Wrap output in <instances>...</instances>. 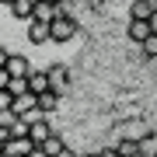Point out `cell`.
<instances>
[{
    "mask_svg": "<svg viewBox=\"0 0 157 157\" xmlns=\"http://www.w3.org/2000/svg\"><path fill=\"white\" fill-rule=\"evenodd\" d=\"M28 91H32L35 98L45 94V91H52V87H49V70H32V73H28Z\"/></svg>",
    "mask_w": 157,
    "mask_h": 157,
    "instance_id": "cell-5",
    "label": "cell"
},
{
    "mask_svg": "<svg viewBox=\"0 0 157 157\" xmlns=\"http://www.w3.org/2000/svg\"><path fill=\"white\" fill-rule=\"evenodd\" d=\"M11 140H14V129H11V119H4V122H0V143L7 147Z\"/></svg>",
    "mask_w": 157,
    "mask_h": 157,
    "instance_id": "cell-19",
    "label": "cell"
},
{
    "mask_svg": "<svg viewBox=\"0 0 157 157\" xmlns=\"http://www.w3.org/2000/svg\"><path fill=\"white\" fill-rule=\"evenodd\" d=\"M7 119H11L14 136H28V129H32V122H28V119H17V115H7Z\"/></svg>",
    "mask_w": 157,
    "mask_h": 157,
    "instance_id": "cell-16",
    "label": "cell"
},
{
    "mask_svg": "<svg viewBox=\"0 0 157 157\" xmlns=\"http://www.w3.org/2000/svg\"><path fill=\"white\" fill-rule=\"evenodd\" d=\"M7 73L11 77H28L32 73V63L21 56V52H11V59H7Z\"/></svg>",
    "mask_w": 157,
    "mask_h": 157,
    "instance_id": "cell-11",
    "label": "cell"
},
{
    "mask_svg": "<svg viewBox=\"0 0 157 157\" xmlns=\"http://www.w3.org/2000/svg\"><path fill=\"white\" fill-rule=\"evenodd\" d=\"M35 7H39V0H14L11 14L17 17V21H25V25H28L32 17H35Z\"/></svg>",
    "mask_w": 157,
    "mask_h": 157,
    "instance_id": "cell-10",
    "label": "cell"
},
{
    "mask_svg": "<svg viewBox=\"0 0 157 157\" xmlns=\"http://www.w3.org/2000/svg\"><path fill=\"white\" fill-rule=\"evenodd\" d=\"M28 42H32V45L52 42V21H39V17H32V21H28Z\"/></svg>",
    "mask_w": 157,
    "mask_h": 157,
    "instance_id": "cell-3",
    "label": "cell"
},
{
    "mask_svg": "<svg viewBox=\"0 0 157 157\" xmlns=\"http://www.w3.org/2000/svg\"><path fill=\"white\" fill-rule=\"evenodd\" d=\"M49 87L56 91V94H67V91H70V67L52 63V67H49Z\"/></svg>",
    "mask_w": 157,
    "mask_h": 157,
    "instance_id": "cell-2",
    "label": "cell"
},
{
    "mask_svg": "<svg viewBox=\"0 0 157 157\" xmlns=\"http://www.w3.org/2000/svg\"><path fill=\"white\" fill-rule=\"evenodd\" d=\"M87 4H91V7H101V4H105V0H87Z\"/></svg>",
    "mask_w": 157,
    "mask_h": 157,
    "instance_id": "cell-25",
    "label": "cell"
},
{
    "mask_svg": "<svg viewBox=\"0 0 157 157\" xmlns=\"http://www.w3.org/2000/svg\"><path fill=\"white\" fill-rule=\"evenodd\" d=\"M154 35V28H150V21H136V17H129V25H126V39L129 42H136V45H143L147 39Z\"/></svg>",
    "mask_w": 157,
    "mask_h": 157,
    "instance_id": "cell-4",
    "label": "cell"
},
{
    "mask_svg": "<svg viewBox=\"0 0 157 157\" xmlns=\"http://www.w3.org/2000/svg\"><path fill=\"white\" fill-rule=\"evenodd\" d=\"M45 4H63V0H45Z\"/></svg>",
    "mask_w": 157,
    "mask_h": 157,
    "instance_id": "cell-28",
    "label": "cell"
},
{
    "mask_svg": "<svg viewBox=\"0 0 157 157\" xmlns=\"http://www.w3.org/2000/svg\"><path fill=\"white\" fill-rule=\"evenodd\" d=\"M45 136H52V126H49V119H32V129H28V140L35 143V147H39L42 140H45Z\"/></svg>",
    "mask_w": 157,
    "mask_h": 157,
    "instance_id": "cell-8",
    "label": "cell"
},
{
    "mask_svg": "<svg viewBox=\"0 0 157 157\" xmlns=\"http://www.w3.org/2000/svg\"><path fill=\"white\" fill-rule=\"evenodd\" d=\"M0 157H7V154H4V143H0Z\"/></svg>",
    "mask_w": 157,
    "mask_h": 157,
    "instance_id": "cell-29",
    "label": "cell"
},
{
    "mask_svg": "<svg viewBox=\"0 0 157 157\" xmlns=\"http://www.w3.org/2000/svg\"><path fill=\"white\" fill-rule=\"evenodd\" d=\"M11 108H14V94H11V91H0V112H4V115H11Z\"/></svg>",
    "mask_w": 157,
    "mask_h": 157,
    "instance_id": "cell-18",
    "label": "cell"
},
{
    "mask_svg": "<svg viewBox=\"0 0 157 157\" xmlns=\"http://www.w3.org/2000/svg\"><path fill=\"white\" fill-rule=\"evenodd\" d=\"M150 28H154V35H157V11H154V17H150Z\"/></svg>",
    "mask_w": 157,
    "mask_h": 157,
    "instance_id": "cell-22",
    "label": "cell"
},
{
    "mask_svg": "<svg viewBox=\"0 0 157 157\" xmlns=\"http://www.w3.org/2000/svg\"><path fill=\"white\" fill-rule=\"evenodd\" d=\"M154 11H157L154 0H133V4H129V17H136V21H150Z\"/></svg>",
    "mask_w": 157,
    "mask_h": 157,
    "instance_id": "cell-7",
    "label": "cell"
},
{
    "mask_svg": "<svg viewBox=\"0 0 157 157\" xmlns=\"http://www.w3.org/2000/svg\"><path fill=\"white\" fill-rule=\"evenodd\" d=\"M7 91H11L14 98L28 94V77H11V84H7Z\"/></svg>",
    "mask_w": 157,
    "mask_h": 157,
    "instance_id": "cell-15",
    "label": "cell"
},
{
    "mask_svg": "<svg viewBox=\"0 0 157 157\" xmlns=\"http://www.w3.org/2000/svg\"><path fill=\"white\" fill-rule=\"evenodd\" d=\"M39 150H42L45 157H59L63 150H67V140H63L59 133H52V136H45V140L39 143Z\"/></svg>",
    "mask_w": 157,
    "mask_h": 157,
    "instance_id": "cell-9",
    "label": "cell"
},
{
    "mask_svg": "<svg viewBox=\"0 0 157 157\" xmlns=\"http://www.w3.org/2000/svg\"><path fill=\"white\" fill-rule=\"evenodd\" d=\"M80 157H98V150H91V154H80Z\"/></svg>",
    "mask_w": 157,
    "mask_h": 157,
    "instance_id": "cell-27",
    "label": "cell"
},
{
    "mask_svg": "<svg viewBox=\"0 0 157 157\" xmlns=\"http://www.w3.org/2000/svg\"><path fill=\"white\" fill-rule=\"evenodd\" d=\"M7 59H11V49H7V45H0V70L7 67Z\"/></svg>",
    "mask_w": 157,
    "mask_h": 157,
    "instance_id": "cell-21",
    "label": "cell"
},
{
    "mask_svg": "<svg viewBox=\"0 0 157 157\" xmlns=\"http://www.w3.org/2000/svg\"><path fill=\"white\" fill-rule=\"evenodd\" d=\"M140 52H143L147 59H157V35H150V39H147V42L140 45Z\"/></svg>",
    "mask_w": 157,
    "mask_h": 157,
    "instance_id": "cell-17",
    "label": "cell"
},
{
    "mask_svg": "<svg viewBox=\"0 0 157 157\" xmlns=\"http://www.w3.org/2000/svg\"><path fill=\"white\" fill-rule=\"evenodd\" d=\"M59 157H80V154H73V150H70V147H67V150H63Z\"/></svg>",
    "mask_w": 157,
    "mask_h": 157,
    "instance_id": "cell-23",
    "label": "cell"
},
{
    "mask_svg": "<svg viewBox=\"0 0 157 157\" xmlns=\"http://www.w3.org/2000/svg\"><path fill=\"white\" fill-rule=\"evenodd\" d=\"M140 157H157V133L140 136Z\"/></svg>",
    "mask_w": 157,
    "mask_h": 157,
    "instance_id": "cell-14",
    "label": "cell"
},
{
    "mask_svg": "<svg viewBox=\"0 0 157 157\" xmlns=\"http://www.w3.org/2000/svg\"><path fill=\"white\" fill-rule=\"evenodd\" d=\"M98 157H122V154H119L115 147H101V150H98Z\"/></svg>",
    "mask_w": 157,
    "mask_h": 157,
    "instance_id": "cell-20",
    "label": "cell"
},
{
    "mask_svg": "<svg viewBox=\"0 0 157 157\" xmlns=\"http://www.w3.org/2000/svg\"><path fill=\"white\" fill-rule=\"evenodd\" d=\"M115 150L122 157H140V136H122V140L115 143Z\"/></svg>",
    "mask_w": 157,
    "mask_h": 157,
    "instance_id": "cell-12",
    "label": "cell"
},
{
    "mask_svg": "<svg viewBox=\"0 0 157 157\" xmlns=\"http://www.w3.org/2000/svg\"><path fill=\"white\" fill-rule=\"evenodd\" d=\"M77 32H80V21H77L73 14H59L56 21H52V42H59V45L70 42Z\"/></svg>",
    "mask_w": 157,
    "mask_h": 157,
    "instance_id": "cell-1",
    "label": "cell"
},
{
    "mask_svg": "<svg viewBox=\"0 0 157 157\" xmlns=\"http://www.w3.org/2000/svg\"><path fill=\"white\" fill-rule=\"evenodd\" d=\"M154 4H157V0H154Z\"/></svg>",
    "mask_w": 157,
    "mask_h": 157,
    "instance_id": "cell-30",
    "label": "cell"
},
{
    "mask_svg": "<svg viewBox=\"0 0 157 157\" xmlns=\"http://www.w3.org/2000/svg\"><path fill=\"white\" fill-rule=\"evenodd\" d=\"M59 98H63V94H56V91H45V94H39V115L56 112V108H59Z\"/></svg>",
    "mask_w": 157,
    "mask_h": 157,
    "instance_id": "cell-13",
    "label": "cell"
},
{
    "mask_svg": "<svg viewBox=\"0 0 157 157\" xmlns=\"http://www.w3.org/2000/svg\"><path fill=\"white\" fill-rule=\"evenodd\" d=\"M0 4H4V7H14V0H0Z\"/></svg>",
    "mask_w": 157,
    "mask_h": 157,
    "instance_id": "cell-26",
    "label": "cell"
},
{
    "mask_svg": "<svg viewBox=\"0 0 157 157\" xmlns=\"http://www.w3.org/2000/svg\"><path fill=\"white\" fill-rule=\"evenodd\" d=\"M32 150H35V143L28 140V136H14V140L4 147V154H7V157H28Z\"/></svg>",
    "mask_w": 157,
    "mask_h": 157,
    "instance_id": "cell-6",
    "label": "cell"
},
{
    "mask_svg": "<svg viewBox=\"0 0 157 157\" xmlns=\"http://www.w3.org/2000/svg\"><path fill=\"white\" fill-rule=\"evenodd\" d=\"M28 157H45V154H42V150H39V147H35V150H32V154H28Z\"/></svg>",
    "mask_w": 157,
    "mask_h": 157,
    "instance_id": "cell-24",
    "label": "cell"
}]
</instances>
